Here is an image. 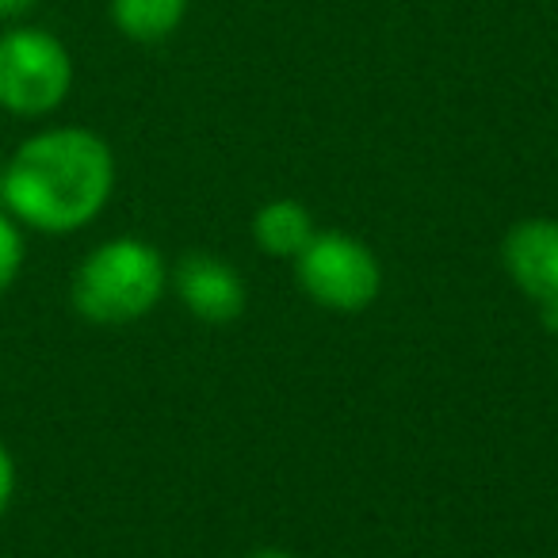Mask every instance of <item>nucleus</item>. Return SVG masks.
<instances>
[{
    "label": "nucleus",
    "instance_id": "9b49d317",
    "mask_svg": "<svg viewBox=\"0 0 558 558\" xmlns=\"http://www.w3.org/2000/svg\"><path fill=\"white\" fill-rule=\"evenodd\" d=\"M39 0H0V20H24Z\"/></svg>",
    "mask_w": 558,
    "mask_h": 558
},
{
    "label": "nucleus",
    "instance_id": "f03ea898",
    "mask_svg": "<svg viewBox=\"0 0 558 558\" xmlns=\"http://www.w3.org/2000/svg\"><path fill=\"white\" fill-rule=\"evenodd\" d=\"M169 288L165 256L142 238H111L73 271V311L93 326H134Z\"/></svg>",
    "mask_w": 558,
    "mask_h": 558
},
{
    "label": "nucleus",
    "instance_id": "ddd939ff",
    "mask_svg": "<svg viewBox=\"0 0 558 558\" xmlns=\"http://www.w3.org/2000/svg\"><path fill=\"white\" fill-rule=\"evenodd\" d=\"M4 161H9V157L0 154V207H4Z\"/></svg>",
    "mask_w": 558,
    "mask_h": 558
},
{
    "label": "nucleus",
    "instance_id": "423d86ee",
    "mask_svg": "<svg viewBox=\"0 0 558 558\" xmlns=\"http://www.w3.org/2000/svg\"><path fill=\"white\" fill-rule=\"evenodd\" d=\"M169 283L184 311L207 326H230L248 306V288L241 271L215 253H184Z\"/></svg>",
    "mask_w": 558,
    "mask_h": 558
},
{
    "label": "nucleus",
    "instance_id": "20e7f679",
    "mask_svg": "<svg viewBox=\"0 0 558 558\" xmlns=\"http://www.w3.org/2000/svg\"><path fill=\"white\" fill-rule=\"evenodd\" d=\"M299 288L311 303L337 314H360L379 299L383 264L360 238L341 230H318L295 256Z\"/></svg>",
    "mask_w": 558,
    "mask_h": 558
},
{
    "label": "nucleus",
    "instance_id": "f257e3e1",
    "mask_svg": "<svg viewBox=\"0 0 558 558\" xmlns=\"http://www.w3.org/2000/svg\"><path fill=\"white\" fill-rule=\"evenodd\" d=\"M116 192V154L88 126H50L4 161V210L39 233L85 230Z\"/></svg>",
    "mask_w": 558,
    "mask_h": 558
},
{
    "label": "nucleus",
    "instance_id": "f8f14e48",
    "mask_svg": "<svg viewBox=\"0 0 558 558\" xmlns=\"http://www.w3.org/2000/svg\"><path fill=\"white\" fill-rule=\"evenodd\" d=\"M245 558H299V555H291V550H283V547H260V550H253V555H245Z\"/></svg>",
    "mask_w": 558,
    "mask_h": 558
},
{
    "label": "nucleus",
    "instance_id": "9d476101",
    "mask_svg": "<svg viewBox=\"0 0 558 558\" xmlns=\"http://www.w3.org/2000/svg\"><path fill=\"white\" fill-rule=\"evenodd\" d=\"M12 497H16V459H12V451L0 444V517L9 512Z\"/></svg>",
    "mask_w": 558,
    "mask_h": 558
},
{
    "label": "nucleus",
    "instance_id": "6e6552de",
    "mask_svg": "<svg viewBox=\"0 0 558 558\" xmlns=\"http://www.w3.org/2000/svg\"><path fill=\"white\" fill-rule=\"evenodd\" d=\"M192 0H108L111 24L131 43H165L180 32Z\"/></svg>",
    "mask_w": 558,
    "mask_h": 558
},
{
    "label": "nucleus",
    "instance_id": "39448f33",
    "mask_svg": "<svg viewBox=\"0 0 558 558\" xmlns=\"http://www.w3.org/2000/svg\"><path fill=\"white\" fill-rule=\"evenodd\" d=\"M501 264L517 291L558 333V218H520L501 241Z\"/></svg>",
    "mask_w": 558,
    "mask_h": 558
},
{
    "label": "nucleus",
    "instance_id": "4468645a",
    "mask_svg": "<svg viewBox=\"0 0 558 558\" xmlns=\"http://www.w3.org/2000/svg\"><path fill=\"white\" fill-rule=\"evenodd\" d=\"M555 337H558V333H555Z\"/></svg>",
    "mask_w": 558,
    "mask_h": 558
},
{
    "label": "nucleus",
    "instance_id": "1a4fd4ad",
    "mask_svg": "<svg viewBox=\"0 0 558 558\" xmlns=\"http://www.w3.org/2000/svg\"><path fill=\"white\" fill-rule=\"evenodd\" d=\"M24 226L0 207V295L12 288L24 271Z\"/></svg>",
    "mask_w": 558,
    "mask_h": 558
},
{
    "label": "nucleus",
    "instance_id": "0eeeda50",
    "mask_svg": "<svg viewBox=\"0 0 558 558\" xmlns=\"http://www.w3.org/2000/svg\"><path fill=\"white\" fill-rule=\"evenodd\" d=\"M318 233V222H314L311 207L299 199H268L260 210L253 215V241L276 260H295L311 238Z\"/></svg>",
    "mask_w": 558,
    "mask_h": 558
},
{
    "label": "nucleus",
    "instance_id": "7ed1b4c3",
    "mask_svg": "<svg viewBox=\"0 0 558 558\" xmlns=\"http://www.w3.org/2000/svg\"><path fill=\"white\" fill-rule=\"evenodd\" d=\"M73 88V54L43 27L0 32V111L43 119L65 104Z\"/></svg>",
    "mask_w": 558,
    "mask_h": 558
}]
</instances>
